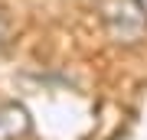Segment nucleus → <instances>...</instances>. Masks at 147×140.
<instances>
[{
  "mask_svg": "<svg viewBox=\"0 0 147 140\" xmlns=\"http://www.w3.org/2000/svg\"><path fill=\"white\" fill-rule=\"evenodd\" d=\"M105 23H108L111 36L131 42V39L141 36V29L147 23V13L141 10L137 0H111V3L105 7Z\"/></svg>",
  "mask_w": 147,
  "mask_h": 140,
  "instance_id": "obj_1",
  "label": "nucleus"
},
{
  "mask_svg": "<svg viewBox=\"0 0 147 140\" xmlns=\"http://www.w3.org/2000/svg\"><path fill=\"white\" fill-rule=\"evenodd\" d=\"M33 130L30 111L16 101H0V140H23Z\"/></svg>",
  "mask_w": 147,
  "mask_h": 140,
  "instance_id": "obj_2",
  "label": "nucleus"
},
{
  "mask_svg": "<svg viewBox=\"0 0 147 140\" xmlns=\"http://www.w3.org/2000/svg\"><path fill=\"white\" fill-rule=\"evenodd\" d=\"M7 33H10V26H7V20H3V16H0V46H3V42H7Z\"/></svg>",
  "mask_w": 147,
  "mask_h": 140,
  "instance_id": "obj_3",
  "label": "nucleus"
},
{
  "mask_svg": "<svg viewBox=\"0 0 147 140\" xmlns=\"http://www.w3.org/2000/svg\"><path fill=\"white\" fill-rule=\"evenodd\" d=\"M137 3H141V10H144V13H147V0H137Z\"/></svg>",
  "mask_w": 147,
  "mask_h": 140,
  "instance_id": "obj_4",
  "label": "nucleus"
}]
</instances>
